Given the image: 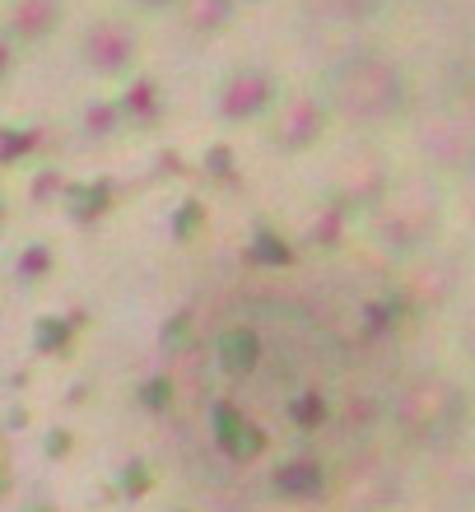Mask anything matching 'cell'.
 Here are the masks:
<instances>
[{
  "instance_id": "obj_1",
  "label": "cell",
  "mask_w": 475,
  "mask_h": 512,
  "mask_svg": "<svg viewBox=\"0 0 475 512\" xmlns=\"http://www.w3.org/2000/svg\"><path fill=\"white\" fill-rule=\"evenodd\" d=\"M396 331L364 284L271 261L215 284L168 345L163 410L229 503L313 508L364 471L378 433H415L424 378H392Z\"/></svg>"
}]
</instances>
